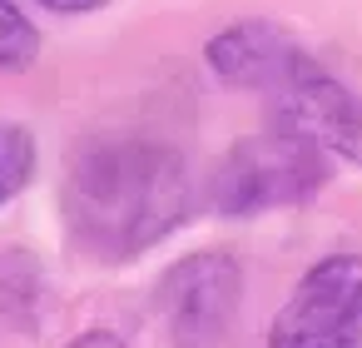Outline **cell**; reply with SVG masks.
<instances>
[{"label":"cell","instance_id":"obj_1","mask_svg":"<svg viewBox=\"0 0 362 348\" xmlns=\"http://www.w3.org/2000/svg\"><path fill=\"white\" fill-rule=\"evenodd\" d=\"M65 214L90 254L129 259L189 214V169L169 145L100 140L70 164Z\"/></svg>","mask_w":362,"mask_h":348},{"label":"cell","instance_id":"obj_8","mask_svg":"<svg viewBox=\"0 0 362 348\" xmlns=\"http://www.w3.org/2000/svg\"><path fill=\"white\" fill-rule=\"evenodd\" d=\"M40 50V35L35 26L21 16V6L0 0V70H25Z\"/></svg>","mask_w":362,"mask_h":348},{"label":"cell","instance_id":"obj_2","mask_svg":"<svg viewBox=\"0 0 362 348\" xmlns=\"http://www.w3.org/2000/svg\"><path fill=\"white\" fill-rule=\"evenodd\" d=\"M317 184H322V150L303 130L278 120V130L243 140L223 159L214 179V199L223 214H258V209L293 204L313 194Z\"/></svg>","mask_w":362,"mask_h":348},{"label":"cell","instance_id":"obj_7","mask_svg":"<svg viewBox=\"0 0 362 348\" xmlns=\"http://www.w3.org/2000/svg\"><path fill=\"white\" fill-rule=\"evenodd\" d=\"M30 169H35V140L21 125H0V204L25 189Z\"/></svg>","mask_w":362,"mask_h":348},{"label":"cell","instance_id":"obj_4","mask_svg":"<svg viewBox=\"0 0 362 348\" xmlns=\"http://www.w3.org/2000/svg\"><path fill=\"white\" fill-rule=\"evenodd\" d=\"M278 120L303 130L322 155L362 164V95H352L342 80H332L313 55L278 90Z\"/></svg>","mask_w":362,"mask_h":348},{"label":"cell","instance_id":"obj_10","mask_svg":"<svg viewBox=\"0 0 362 348\" xmlns=\"http://www.w3.org/2000/svg\"><path fill=\"white\" fill-rule=\"evenodd\" d=\"M40 6H50V11H65V16H75V11H95V6H105V0H40Z\"/></svg>","mask_w":362,"mask_h":348},{"label":"cell","instance_id":"obj_6","mask_svg":"<svg viewBox=\"0 0 362 348\" xmlns=\"http://www.w3.org/2000/svg\"><path fill=\"white\" fill-rule=\"evenodd\" d=\"M308 55L278 30V26H233L209 45V65L218 80L238 85V90H283L288 75L303 65Z\"/></svg>","mask_w":362,"mask_h":348},{"label":"cell","instance_id":"obj_3","mask_svg":"<svg viewBox=\"0 0 362 348\" xmlns=\"http://www.w3.org/2000/svg\"><path fill=\"white\" fill-rule=\"evenodd\" d=\"M268 348H362V254H332L303 274Z\"/></svg>","mask_w":362,"mask_h":348},{"label":"cell","instance_id":"obj_5","mask_svg":"<svg viewBox=\"0 0 362 348\" xmlns=\"http://www.w3.org/2000/svg\"><path fill=\"white\" fill-rule=\"evenodd\" d=\"M233 303H238V269L223 254L189 259L164 279V308H169V323L184 343L189 338H214L228 323Z\"/></svg>","mask_w":362,"mask_h":348},{"label":"cell","instance_id":"obj_9","mask_svg":"<svg viewBox=\"0 0 362 348\" xmlns=\"http://www.w3.org/2000/svg\"><path fill=\"white\" fill-rule=\"evenodd\" d=\"M65 348H124V338L110 333V328H90V333H80V338L65 343Z\"/></svg>","mask_w":362,"mask_h":348}]
</instances>
